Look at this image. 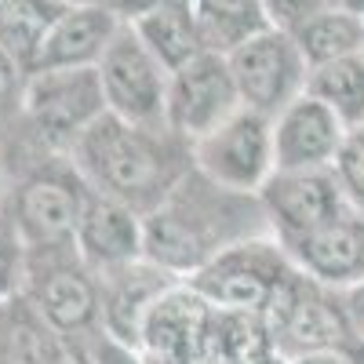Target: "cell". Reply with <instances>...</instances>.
I'll return each instance as SVG.
<instances>
[{
	"label": "cell",
	"instance_id": "cell-1",
	"mask_svg": "<svg viewBox=\"0 0 364 364\" xmlns=\"http://www.w3.org/2000/svg\"><path fill=\"white\" fill-rule=\"evenodd\" d=\"M142 255L186 281L219 252L252 237H269L255 193H233L204 178L197 168L142 219Z\"/></svg>",
	"mask_w": 364,
	"mask_h": 364
},
{
	"label": "cell",
	"instance_id": "cell-2",
	"mask_svg": "<svg viewBox=\"0 0 364 364\" xmlns=\"http://www.w3.org/2000/svg\"><path fill=\"white\" fill-rule=\"evenodd\" d=\"M73 164L95 193L135 208L146 219L193 171V146L168 128H139L113 113L99 117L77 146Z\"/></svg>",
	"mask_w": 364,
	"mask_h": 364
},
{
	"label": "cell",
	"instance_id": "cell-3",
	"mask_svg": "<svg viewBox=\"0 0 364 364\" xmlns=\"http://www.w3.org/2000/svg\"><path fill=\"white\" fill-rule=\"evenodd\" d=\"M87 193L91 186L73 157L26 142L18 161H8V200L0 215L11 223L26 252L70 248Z\"/></svg>",
	"mask_w": 364,
	"mask_h": 364
},
{
	"label": "cell",
	"instance_id": "cell-4",
	"mask_svg": "<svg viewBox=\"0 0 364 364\" xmlns=\"http://www.w3.org/2000/svg\"><path fill=\"white\" fill-rule=\"evenodd\" d=\"M106 117L99 70H41L29 73L22 91V113L15 128L48 154H73L77 139Z\"/></svg>",
	"mask_w": 364,
	"mask_h": 364
},
{
	"label": "cell",
	"instance_id": "cell-5",
	"mask_svg": "<svg viewBox=\"0 0 364 364\" xmlns=\"http://www.w3.org/2000/svg\"><path fill=\"white\" fill-rule=\"evenodd\" d=\"M291 269L295 262L273 237H252L204 262L186 277V284L219 314L266 317L277 291L291 277Z\"/></svg>",
	"mask_w": 364,
	"mask_h": 364
},
{
	"label": "cell",
	"instance_id": "cell-6",
	"mask_svg": "<svg viewBox=\"0 0 364 364\" xmlns=\"http://www.w3.org/2000/svg\"><path fill=\"white\" fill-rule=\"evenodd\" d=\"M22 295L58 336H95L102 328L99 273L77 255L73 245L26 252Z\"/></svg>",
	"mask_w": 364,
	"mask_h": 364
},
{
	"label": "cell",
	"instance_id": "cell-7",
	"mask_svg": "<svg viewBox=\"0 0 364 364\" xmlns=\"http://www.w3.org/2000/svg\"><path fill=\"white\" fill-rule=\"evenodd\" d=\"M266 328L281 357H302L317 350H357L353 331L343 310V295L324 288L302 269H291V277L277 291L273 306L266 310Z\"/></svg>",
	"mask_w": 364,
	"mask_h": 364
},
{
	"label": "cell",
	"instance_id": "cell-8",
	"mask_svg": "<svg viewBox=\"0 0 364 364\" xmlns=\"http://www.w3.org/2000/svg\"><path fill=\"white\" fill-rule=\"evenodd\" d=\"M99 80L106 113L128 120L139 128H164V102H168V70L164 63L142 44V37L124 22L117 37L99 58Z\"/></svg>",
	"mask_w": 364,
	"mask_h": 364
},
{
	"label": "cell",
	"instance_id": "cell-9",
	"mask_svg": "<svg viewBox=\"0 0 364 364\" xmlns=\"http://www.w3.org/2000/svg\"><path fill=\"white\" fill-rule=\"evenodd\" d=\"M226 63L240 91V106L255 109L269 120L306 91L310 66L284 26L259 29L255 37H248L245 44H237L226 55Z\"/></svg>",
	"mask_w": 364,
	"mask_h": 364
},
{
	"label": "cell",
	"instance_id": "cell-10",
	"mask_svg": "<svg viewBox=\"0 0 364 364\" xmlns=\"http://www.w3.org/2000/svg\"><path fill=\"white\" fill-rule=\"evenodd\" d=\"M240 109V91L223 51H200L186 66L168 73L164 128L190 146L211 135Z\"/></svg>",
	"mask_w": 364,
	"mask_h": 364
},
{
	"label": "cell",
	"instance_id": "cell-11",
	"mask_svg": "<svg viewBox=\"0 0 364 364\" xmlns=\"http://www.w3.org/2000/svg\"><path fill=\"white\" fill-rule=\"evenodd\" d=\"M193 168L233 193H259L273 175V120L240 106L226 124L193 142Z\"/></svg>",
	"mask_w": 364,
	"mask_h": 364
},
{
	"label": "cell",
	"instance_id": "cell-12",
	"mask_svg": "<svg viewBox=\"0 0 364 364\" xmlns=\"http://www.w3.org/2000/svg\"><path fill=\"white\" fill-rule=\"evenodd\" d=\"M255 197L262 204L269 237L277 240V245H288V240L317 233L321 226L336 223L339 215L350 211L331 168L273 171Z\"/></svg>",
	"mask_w": 364,
	"mask_h": 364
},
{
	"label": "cell",
	"instance_id": "cell-13",
	"mask_svg": "<svg viewBox=\"0 0 364 364\" xmlns=\"http://www.w3.org/2000/svg\"><path fill=\"white\" fill-rule=\"evenodd\" d=\"M211 321L215 310L186 281H178L154 302L139 336V353L146 364H211Z\"/></svg>",
	"mask_w": 364,
	"mask_h": 364
},
{
	"label": "cell",
	"instance_id": "cell-14",
	"mask_svg": "<svg viewBox=\"0 0 364 364\" xmlns=\"http://www.w3.org/2000/svg\"><path fill=\"white\" fill-rule=\"evenodd\" d=\"M346 135L339 113L302 91L273 117V171L331 168L336 149Z\"/></svg>",
	"mask_w": 364,
	"mask_h": 364
},
{
	"label": "cell",
	"instance_id": "cell-15",
	"mask_svg": "<svg viewBox=\"0 0 364 364\" xmlns=\"http://www.w3.org/2000/svg\"><path fill=\"white\" fill-rule=\"evenodd\" d=\"M295 269L314 277L324 288H357L364 284V211H346L336 223L321 226L317 233H306L299 240L281 245Z\"/></svg>",
	"mask_w": 364,
	"mask_h": 364
},
{
	"label": "cell",
	"instance_id": "cell-16",
	"mask_svg": "<svg viewBox=\"0 0 364 364\" xmlns=\"http://www.w3.org/2000/svg\"><path fill=\"white\" fill-rule=\"evenodd\" d=\"M178 277L157 262H149L146 255L135 262H124L117 269L99 273V302H102V331L128 346H139L142 324L154 310V302L175 288Z\"/></svg>",
	"mask_w": 364,
	"mask_h": 364
},
{
	"label": "cell",
	"instance_id": "cell-17",
	"mask_svg": "<svg viewBox=\"0 0 364 364\" xmlns=\"http://www.w3.org/2000/svg\"><path fill=\"white\" fill-rule=\"evenodd\" d=\"M142 240H146V230H142V215L135 208L120 204L106 193H95V190L87 193L84 211L77 219L73 248L91 269L106 273V269L142 259Z\"/></svg>",
	"mask_w": 364,
	"mask_h": 364
},
{
	"label": "cell",
	"instance_id": "cell-18",
	"mask_svg": "<svg viewBox=\"0 0 364 364\" xmlns=\"http://www.w3.org/2000/svg\"><path fill=\"white\" fill-rule=\"evenodd\" d=\"M124 26L109 4H84V8H66L41 41L29 73L41 70H91L99 66L102 51L117 37V29Z\"/></svg>",
	"mask_w": 364,
	"mask_h": 364
},
{
	"label": "cell",
	"instance_id": "cell-19",
	"mask_svg": "<svg viewBox=\"0 0 364 364\" xmlns=\"http://www.w3.org/2000/svg\"><path fill=\"white\" fill-rule=\"evenodd\" d=\"M132 29L142 37V44L154 51L164 70H178L186 66L190 58H197L204 48V37H200V22L193 15V4L190 0H171V4H161L154 11H146L132 22Z\"/></svg>",
	"mask_w": 364,
	"mask_h": 364
},
{
	"label": "cell",
	"instance_id": "cell-20",
	"mask_svg": "<svg viewBox=\"0 0 364 364\" xmlns=\"http://www.w3.org/2000/svg\"><path fill=\"white\" fill-rule=\"evenodd\" d=\"M291 41L299 44L306 66H324V63H336V58H346V55H357L360 51V41H364V18L346 11V8H336L328 4L306 18H299L291 29Z\"/></svg>",
	"mask_w": 364,
	"mask_h": 364
},
{
	"label": "cell",
	"instance_id": "cell-21",
	"mask_svg": "<svg viewBox=\"0 0 364 364\" xmlns=\"http://www.w3.org/2000/svg\"><path fill=\"white\" fill-rule=\"evenodd\" d=\"M208 360L211 364H284L281 350L273 346L266 317L219 314V310L215 321H211Z\"/></svg>",
	"mask_w": 364,
	"mask_h": 364
},
{
	"label": "cell",
	"instance_id": "cell-22",
	"mask_svg": "<svg viewBox=\"0 0 364 364\" xmlns=\"http://www.w3.org/2000/svg\"><path fill=\"white\" fill-rule=\"evenodd\" d=\"M200 22V37L208 51L230 55L237 44L255 37L259 29L273 26L262 0H190Z\"/></svg>",
	"mask_w": 364,
	"mask_h": 364
},
{
	"label": "cell",
	"instance_id": "cell-23",
	"mask_svg": "<svg viewBox=\"0 0 364 364\" xmlns=\"http://www.w3.org/2000/svg\"><path fill=\"white\" fill-rule=\"evenodd\" d=\"M58 331L29 306L26 295H15L0 306V364H48Z\"/></svg>",
	"mask_w": 364,
	"mask_h": 364
},
{
	"label": "cell",
	"instance_id": "cell-24",
	"mask_svg": "<svg viewBox=\"0 0 364 364\" xmlns=\"http://www.w3.org/2000/svg\"><path fill=\"white\" fill-rule=\"evenodd\" d=\"M306 91L336 109L346 128L364 124V58L360 55H346V58H336V63L314 66L306 77Z\"/></svg>",
	"mask_w": 364,
	"mask_h": 364
},
{
	"label": "cell",
	"instance_id": "cell-25",
	"mask_svg": "<svg viewBox=\"0 0 364 364\" xmlns=\"http://www.w3.org/2000/svg\"><path fill=\"white\" fill-rule=\"evenodd\" d=\"M63 11L66 4L58 0H0V44L29 70L41 41Z\"/></svg>",
	"mask_w": 364,
	"mask_h": 364
},
{
	"label": "cell",
	"instance_id": "cell-26",
	"mask_svg": "<svg viewBox=\"0 0 364 364\" xmlns=\"http://www.w3.org/2000/svg\"><path fill=\"white\" fill-rule=\"evenodd\" d=\"M331 175H336L346 204L353 211H364V124L346 128L336 161H331Z\"/></svg>",
	"mask_w": 364,
	"mask_h": 364
},
{
	"label": "cell",
	"instance_id": "cell-27",
	"mask_svg": "<svg viewBox=\"0 0 364 364\" xmlns=\"http://www.w3.org/2000/svg\"><path fill=\"white\" fill-rule=\"evenodd\" d=\"M26 284V248L11 223L0 215V306H8Z\"/></svg>",
	"mask_w": 364,
	"mask_h": 364
},
{
	"label": "cell",
	"instance_id": "cell-28",
	"mask_svg": "<svg viewBox=\"0 0 364 364\" xmlns=\"http://www.w3.org/2000/svg\"><path fill=\"white\" fill-rule=\"evenodd\" d=\"M29 70L0 44V128H11L22 113V91H26Z\"/></svg>",
	"mask_w": 364,
	"mask_h": 364
},
{
	"label": "cell",
	"instance_id": "cell-29",
	"mask_svg": "<svg viewBox=\"0 0 364 364\" xmlns=\"http://www.w3.org/2000/svg\"><path fill=\"white\" fill-rule=\"evenodd\" d=\"M91 357H95V364H146L139 346H128V343L106 336L102 328L91 336Z\"/></svg>",
	"mask_w": 364,
	"mask_h": 364
},
{
	"label": "cell",
	"instance_id": "cell-30",
	"mask_svg": "<svg viewBox=\"0 0 364 364\" xmlns=\"http://www.w3.org/2000/svg\"><path fill=\"white\" fill-rule=\"evenodd\" d=\"M262 4H266V11H269V22H273V26L291 29L299 18H306V15H314V11L328 8L331 0H262Z\"/></svg>",
	"mask_w": 364,
	"mask_h": 364
},
{
	"label": "cell",
	"instance_id": "cell-31",
	"mask_svg": "<svg viewBox=\"0 0 364 364\" xmlns=\"http://www.w3.org/2000/svg\"><path fill=\"white\" fill-rule=\"evenodd\" d=\"M48 364H95V357H91V336H58Z\"/></svg>",
	"mask_w": 364,
	"mask_h": 364
},
{
	"label": "cell",
	"instance_id": "cell-32",
	"mask_svg": "<svg viewBox=\"0 0 364 364\" xmlns=\"http://www.w3.org/2000/svg\"><path fill=\"white\" fill-rule=\"evenodd\" d=\"M339 295H343V310H346V321H350V331H353V343L364 353V284L346 288Z\"/></svg>",
	"mask_w": 364,
	"mask_h": 364
},
{
	"label": "cell",
	"instance_id": "cell-33",
	"mask_svg": "<svg viewBox=\"0 0 364 364\" xmlns=\"http://www.w3.org/2000/svg\"><path fill=\"white\" fill-rule=\"evenodd\" d=\"M284 364H364V353H357V350H317V353L288 357Z\"/></svg>",
	"mask_w": 364,
	"mask_h": 364
},
{
	"label": "cell",
	"instance_id": "cell-34",
	"mask_svg": "<svg viewBox=\"0 0 364 364\" xmlns=\"http://www.w3.org/2000/svg\"><path fill=\"white\" fill-rule=\"evenodd\" d=\"M161 4H171V0H109V8L124 18V22H135L139 15L154 11V8H161Z\"/></svg>",
	"mask_w": 364,
	"mask_h": 364
},
{
	"label": "cell",
	"instance_id": "cell-35",
	"mask_svg": "<svg viewBox=\"0 0 364 364\" xmlns=\"http://www.w3.org/2000/svg\"><path fill=\"white\" fill-rule=\"evenodd\" d=\"M8 200V161H4V149H0V211H4Z\"/></svg>",
	"mask_w": 364,
	"mask_h": 364
},
{
	"label": "cell",
	"instance_id": "cell-36",
	"mask_svg": "<svg viewBox=\"0 0 364 364\" xmlns=\"http://www.w3.org/2000/svg\"><path fill=\"white\" fill-rule=\"evenodd\" d=\"M336 8H346V11H353V15H360L364 18V0H331Z\"/></svg>",
	"mask_w": 364,
	"mask_h": 364
},
{
	"label": "cell",
	"instance_id": "cell-37",
	"mask_svg": "<svg viewBox=\"0 0 364 364\" xmlns=\"http://www.w3.org/2000/svg\"><path fill=\"white\" fill-rule=\"evenodd\" d=\"M58 4H66V8H84V4H109V0H58Z\"/></svg>",
	"mask_w": 364,
	"mask_h": 364
},
{
	"label": "cell",
	"instance_id": "cell-38",
	"mask_svg": "<svg viewBox=\"0 0 364 364\" xmlns=\"http://www.w3.org/2000/svg\"><path fill=\"white\" fill-rule=\"evenodd\" d=\"M357 55H360V58H364V41H360V51H357Z\"/></svg>",
	"mask_w": 364,
	"mask_h": 364
}]
</instances>
